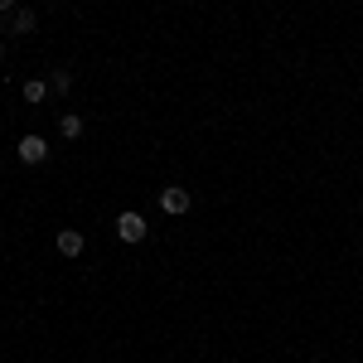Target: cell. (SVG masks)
I'll return each mask as SVG.
<instances>
[{
    "mask_svg": "<svg viewBox=\"0 0 363 363\" xmlns=\"http://www.w3.org/2000/svg\"><path fill=\"white\" fill-rule=\"evenodd\" d=\"M15 155H20L25 165H44V160H49V140H44V136H20Z\"/></svg>",
    "mask_w": 363,
    "mask_h": 363,
    "instance_id": "obj_2",
    "label": "cell"
},
{
    "mask_svg": "<svg viewBox=\"0 0 363 363\" xmlns=\"http://www.w3.org/2000/svg\"><path fill=\"white\" fill-rule=\"evenodd\" d=\"M49 87H54L58 97H63V92L73 87V73H68V68H54V78H49Z\"/></svg>",
    "mask_w": 363,
    "mask_h": 363,
    "instance_id": "obj_7",
    "label": "cell"
},
{
    "mask_svg": "<svg viewBox=\"0 0 363 363\" xmlns=\"http://www.w3.org/2000/svg\"><path fill=\"white\" fill-rule=\"evenodd\" d=\"M54 247H58V257H83V233H78V228H63V233H58L54 238Z\"/></svg>",
    "mask_w": 363,
    "mask_h": 363,
    "instance_id": "obj_4",
    "label": "cell"
},
{
    "mask_svg": "<svg viewBox=\"0 0 363 363\" xmlns=\"http://www.w3.org/2000/svg\"><path fill=\"white\" fill-rule=\"evenodd\" d=\"M10 10H15V0H0V15H10Z\"/></svg>",
    "mask_w": 363,
    "mask_h": 363,
    "instance_id": "obj_9",
    "label": "cell"
},
{
    "mask_svg": "<svg viewBox=\"0 0 363 363\" xmlns=\"http://www.w3.org/2000/svg\"><path fill=\"white\" fill-rule=\"evenodd\" d=\"M0 58H5V39H0Z\"/></svg>",
    "mask_w": 363,
    "mask_h": 363,
    "instance_id": "obj_10",
    "label": "cell"
},
{
    "mask_svg": "<svg viewBox=\"0 0 363 363\" xmlns=\"http://www.w3.org/2000/svg\"><path fill=\"white\" fill-rule=\"evenodd\" d=\"M189 203H194V194H189L184 184H165V189H160V208H165L169 218H179V213H189Z\"/></svg>",
    "mask_w": 363,
    "mask_h": 363,
    "instance_id": "obj_1",
    "label": "cell"
},
{
    "mask_svg": "<svg viewBox=\"0 0 363 363\" xmlns=\"http://www.w3.org/2000/svg\"><path fill=\"white\" fill-rule=\"evenodd\" d=\"M34 25H39V15H34V10H10V29H15V34H29Z\"/></svg>",
    "mask_w": 363,
    "mask_h": 363,
    "instance_id": "obj_5",
    "label": "cell"
},
{
    "mask_svg": "<svg viewBox=\"0 0 363 363\" xmlns=\"http://www.w3.org/2000/svg\"><path fill=\"white\" fill-rule=\"evenodd\" d=\"M116 238H121V242H140V238H145V218H140V213H121V218H116Z\"/></svg>",
    "mask_w": 363,
    "mask_h": 363,
    "instance_id": "obj_3",
    "label": "cell"
},
{
    "mask_svg": "<svg viewBox=\"0 0 363 363\" xmlns=\"http://www.w3.org/2000/svg\"><path fill=\"white\" fill-rule=\"evenodd\" d=\"M63 136H68V140H78V136H83V116H78V112H68V116H63Z\"/></svg>",
    "mask_w": 363,
    "mask_h": 363,
    "instance_id": "obj_8",
    "label": "cell"
},
{
    "mask_svg": "<svg viewBox=\"0 0 363 363\" xmlns=\"http://www.w3.org/2000/svg\"><path fill=\"white\" fill-rule=\"evenodd\" d=\"M44 97H49V83L29 78V83H25V102H44Z\"/></svg>",
    "mask_w": 363,
    "mask_h": 363,
    "instance_id": "obj_6",
    "label": "cell"
}]
</instances>
